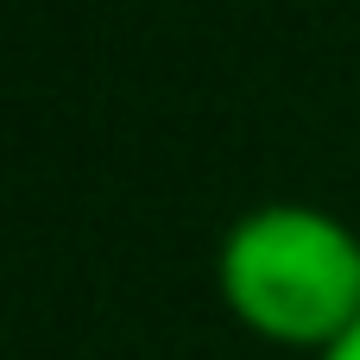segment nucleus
Instances as JSON below:
<instances>
[{"mask_svg": "<svg viewBox=\"0 0 360 360\" xmlns=\"http://www.w3.org/2000/svg\"><path fill=\"white\" fill-rule=\"evenodd\" d=\"M221 297L266 342L335 348L360 323L354 228L304 202L253 209L221 240Z\"/></svg>", "mask_w": 360, "mask_h": 360, "instance_id": "f257e3e1", "label": "nucleus"}, {"mask_svg": "<svg viewBox=\"0 0 360 360\" xmlns=\"http://www.w3.org/2000/svg\"><path fill=\"white\" fill-rule=\"evenodd\" d=\"M323 360H360V323L342 335V342H335V348H323Z\"/></svg>", "mask_w": 360, "mask_h": 360, "instance_id": "f03ea898", "label": "nucleus"}]
</instances>
